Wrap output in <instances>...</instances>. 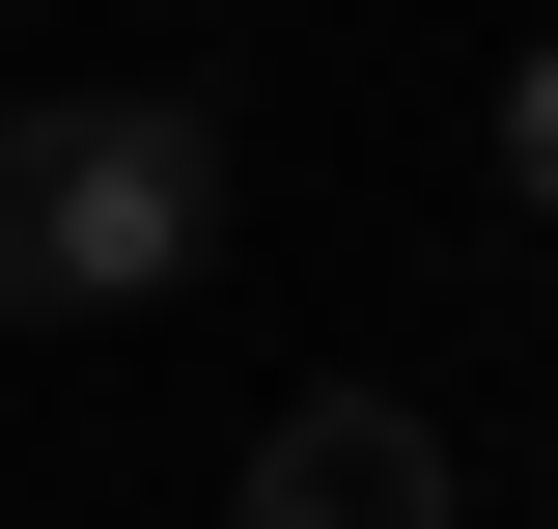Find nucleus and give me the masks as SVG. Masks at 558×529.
<instances>
[{
  "instance_id": "nucleus-1",
  "label": "nucleus",
  "mask_w": 558,
  "mask_h": 529,
  "mask_svg": "<svg viewBox=\"0 0 558 529\" xmlns=\"http://www.w3.org/2000/svg\"><path fill=\"white\" fill-rule=\"evenodd\" d=\"M223 251V112L196 84H28L0 112V334H112Z\"/></svg>"
},
{
  "instance_id": "nucleus-2",
  "label": "nucleus",
  "mask_w": 558,
  "mask_h": 529,
  "mask_svg": "<svg viewBox=\"0 0 558 529\" xmlns=\"http://www.w3.org/2000/svg\"><path fill=\"white\" fill-rule=\"evenodd\" d=\"M252 529H447V418L418 391H307L252 446Z\"/></svg>"
},
{
  "instance_id": "nucleus-3",
  "label": "nucleus",
  "mask_w": 558,
  "mask_h": 529,
  "mask_svg": "<svg viewBox=\"0 0 558 529\" xmlns=\"http://www.w3.org/2000/svg\"><path fill=\"white\" fill-rule=\"evenodd\" d=\"M502 196L558 223V28H531V84H502Z\"/></svg>"
}]
</instances>
